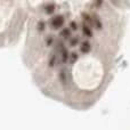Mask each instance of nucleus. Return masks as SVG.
Here are the masks:
<instances>
[{
	"mask_svg": "<svg viewBox=\"0 0 130 130\" xmlns=\"http://www.w3.org/2000/svg\"><path fill=\"white\" fill-rule=\"evenodd\" d=\"M79 58V54L76 52H72V53H69V63L71 64H74Z\"/></svg>",
	"mask_w": 130,
	"mask_h": 130,
	"instance_id": "6e6552de",
	"label": "nucleus"
},
{
	"mask_svg": "<svg viewBox=\"0 0 130 130\" xmlns=\"http://www.w3.org/2000/svg\"><path fill=\"white\" fill-rule=\"evenodd\" d=\"M59 55H61V58H62V62H63V63H66V62L69 61V50H67L66 47L59 53Z\"/></svg>",
	"mask_w": 130,
	"mask_h": 130,
	"instance_id": "9d476101",
	"label": "nucleus"
},
{
	"mask_svg": "<svg viewBox=\"0 0 130 130\" xmlns=\"http://www.w3.org/2000/svg\"><path fill=\"white\" fill-rule=\"evenodd\" d=\"M55 9H56V6H55V4H47L45 6V11H46V14H47V15H50V14H53L55 11Z\"/></svg>",
	"mask_w": 130,
	"mask_h": 130,
	"instance_id": "1a4fd4ad",
	"label": "nucleus"
},
{
	"mask_svg": "<svg viewBox=\"0 0 130 130\" xmlns=\"http://www.w3.org/2000/svg\"><path fill=\"white\" fill-rule=\"evenodd\" d=\"M56 64H57V55L56 54H50L49 59H48V66L53 69Z\"/></svg>",
	"mask_w": 130,
	"mask_h": 130,
	"instance_id": "0eeeda50",
	"label": "nucleus"
},
{
	"mask_svg": "<svg viewBox=\"0 0 130 130\" xmlns=\"http://www.w3.org/2000/svg\"><path fill=\"white\" fill-rule=\"evenodd\" d=\"M90 49H91V43L88 40L82 41L81 45L79 46V52H80L81 54H88V53L90 52Z\"/></svg>",
	"mask_w": 130,
	"mask_h": 130,
	"instance_id": "f03ea898",
	"label": "nucleus"
},
{
	"mask_svg": "<svg viewBox=\"0 0 130 130\" xmlns=\"http://www.w3.org/2000/svg\"><path fill=\"white\" fill-rule=\"evenodd\" d=\"M46 27H47V23H46L45 21H39L38 24H37V30H38L39 32H45Z\"/></svg>",
	"mask_w": 130,
	"mask_h": 130,
	"instance_id": "9b49d317",
	"label": "nucleus"
},
{
	"mask_svg": "<svg viewBox=\"0 0 130 130\" xmlns=\"http://www.w3.org/2000/svg\"><path fill=\"white\" fill-rule=\"evenodd\" d=\"M91 25H92V26H94L96 30H102V27H103V24H102L101 20H99L98 17H96V16H92Z\"/></svg>",
	"mask_w": 130,
	"mask_h": 130,
	"instance_id": "423d86ee",
	"label": "nucleus"
},
{
	"mask_svg": "<svg viewBox=\"0 0 130 130\" xmlns=\"http://www.w3.org/2000/svg\"><path fill=\"white\" fill-rule=\"evenodd\" d=\"M54 43H55V37L53 34H50V36H48L46 38V46L47 47H52Z\"/></svg>",
	"mask_w": 130,
	"mask_h": 130,
	"instance_id": "f8f14e48",
	"label": "nucleus"
},
{
	"mask_svg": "<svg viewBox=\"0 0 130 130\" xmlns=\"http://www.w3.org/2000/svg\"><path fill=\"white\" fill-rule=\"evenodd\" d=\"M59 36H61L62 40H70L72 38V31L69 27H63L59 32Z\"/></svg>",
	"mask_w": 130,
	"mask_h": 130,
	"instance_id": "7ed1b4c3",
	"label": "nucleus"
},
{
	"mask_svg": "<svg viewBox=\"0 0 130 130\" xmlns=\"http://www.w3.org/2000/svg\"><path fill=\"white\" fill-rule=\"evenodd\" d=\"M64 23H65V18H64V16H62V15H55L54 17H52L49 20L50 26H52L54 30L61 29V27L64 25Z\"/></svg>",
	"mask_w": 130,
	"mask_h": 130,
	"instance_id": "f257e3e1",
	"label": "nucleus"
},
{
	"mask_svg": "<svg viewBox=\"0 0 130 130\" xmlns=\"http://www.w3.org/2000/svg\"><path fill=\"white\" fill-rule=\"evenodd\" d=\"M69 27L71 31H76V30L79 29L78 27V22H75V21H71L69 24Z\"/></svg>",
	"mask_w": 130,
	"mask_h": 130,
	"instance_id": "4468645a",
	"label": "nucleus"
},
{
	"mask_svg": "<svg viewBox=\"0 0 130 130\" xmlns=\"http://www.w3.org/2000/svg\"><path fill=\"white\" fill-rule=\"evenodd\" d=\"M81 31H82L83 36H87L88 38H92L91 27H90L88 24H86L85 22H82V24H81Z\"/></svg>",
	"mask_w": 130,
	"mask_h": 130,
	"instance_id": "20e7f679",
	"label": "nucleus"
},
{
	"mask_svg": "<svg viewBox=\"0 0 130 130\" xmlns=\"http://www.w3.org/2000/svg\"><path fill=\"white\" fill-rule=\"evenodd\" d=\"M69 42H70V46H71V47H76V46L79 45V38L78 37H72V38L69 40Z\"/></svg>",
	"mask_w": 130,
	"mask_h": 130,
	"instance_id": "ddd939ff",
	"label": "nucleus"
},
{
	"mask_svg": "<svg viewBox=\"0 0 130 130\" xmlns=\"http://www.w3.org/2000/svg\"><path fill=\"white\" fill-rule=\"evenodd\" d=\"M58 79H59V82L65 85L67 82V73L65 70H59L58 72Z\"/></svg>",
	"mask_w": 130,
	"mask_h": 130,
	"instance_id": "39448f33",
	"label": "nucleus"
}]
</instances>
